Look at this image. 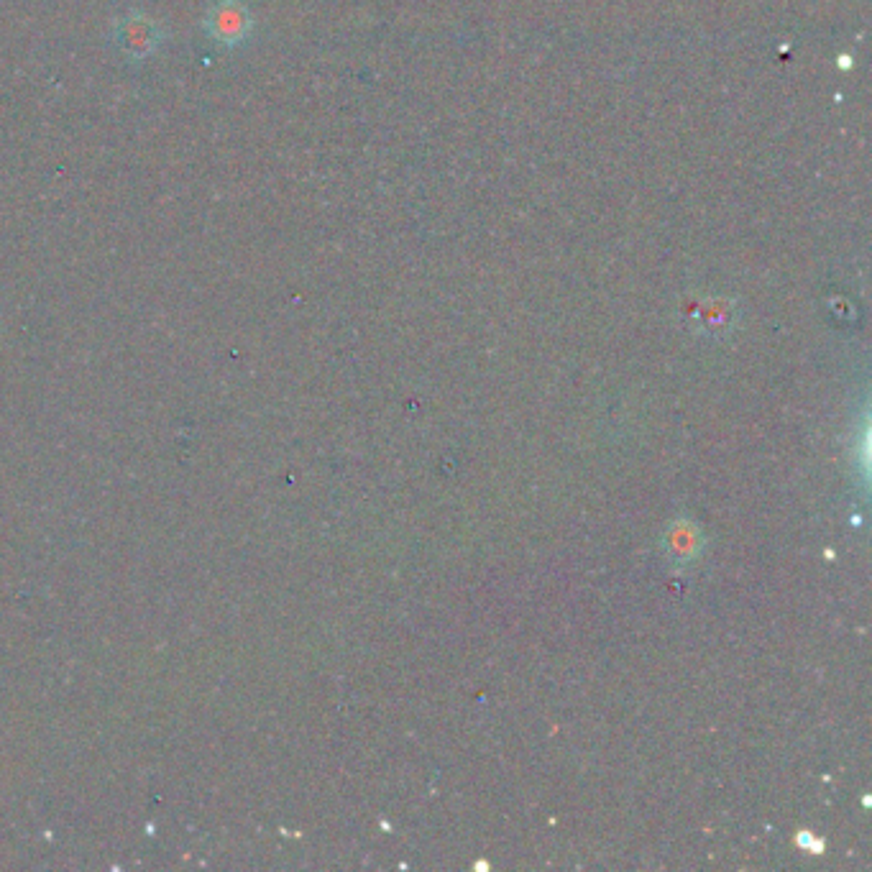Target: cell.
Instances as JSON below:
<instances>
[{"label":"cell","mask_w":872,"mask_h":872,"mask_svg":"<svg viewBox=\"0 0 872 872\" xmlns=\"http://www.w3.org/2000/svg\"><path fill=\"white\" fill-rule=\"evenodd\" d=\"M210 29L215 31V34L220 36V39L233 41L238 39V36L243 34V29H246V24H243V13L238 11L236 6H220L213 11V18H210Z\"/></svg>","instance_id":"obj_1"}]
</instances>
